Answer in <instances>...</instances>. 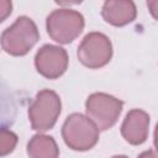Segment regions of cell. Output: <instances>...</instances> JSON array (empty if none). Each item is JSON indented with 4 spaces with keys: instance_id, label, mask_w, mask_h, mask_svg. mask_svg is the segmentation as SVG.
Here are the masks:
<instances>
[{
    "instance_id": "cell-16",
    "label": "cell",
    "mask_w": 158,
    "mask_h": 158,
    "mask_svg": "<svg viewBox=\"0 0 158 158\" xmlns=\"http://www.w3.org/2000/svg\"><path fill=\"white\" fill-rule=\"evenodd\" d=\"M111 158H128L127 156H123V154H117V156H114Z\"/></svg>"
},
{
    "instance_id": "cell-14",
    "label": "cell",
    "mask_w": 158,
    "mask_h": 158,
    "mask_svg": "<svg viewBox=\"0 0 158 158\" xmlns=\"http://www.w3.org/2000/svg\"><path fill=\"white\" fill-rule=\"evenodd\" d=\"M138 158H158V152L153 151V149H148V151H144L142 152Z\"/></svg>"
},
{
    "instance_id": "cell-15",
    "label": "cell",
    "mask_w": 158,
    "mask_h": 158,
    "mask_svg": "<svg viewBox=\"0 0 158 158\" xmlns=\"http://www.w3.org/2000/svg\"><path fill=\"white\" fill-rule=\"evenodd\" d=\"M153 142H154L156 149L158 151V123L156 125V128H154V139H153Z\"/></svg>"
},
{
    "instance_id": "cell-8",
    "label": "cell",
    "mask_w": 158,
    "mask_h": 158,
    "mask_svg": "<svg viewBox=\"0 0 158 158\" xmlns=\"http://www.w3.org/2000/svg\"><path fill=\"white\" fill-rule=\"evenodd\" d=\"M149 131V115L142 109L130 110L121 125V135L126 142L132 146H139L146 142Z\"/></svg>"
},
{
    "instance_id": "cell-4",
    "label": "cell",
    "mask_w": 158,
    "mask_h": 158,
    "mask_svg": "<svg viewBox=\"0 0 158 158\" xmlns=\"http://www.w3.org/2000/svg\"><path fill=\"white\" fill-rule=\"evenodd\" d=\"M62 111V101L59 95L51 90L43 89L38 91L33 101L28 106V120L32 130L43 133L51 130Z\"/></svg>"
},
{
    "instance_id": "cell-5",
    "label": "cell",
    "mask_w": 158,
    "mask_h": 158,
    "mask_svg": "<svg viewBox=\"0 0 158 158\" xmlns=\"http://www.w3.org/2000/svg\"><path fill=\"white\" fill-rule=\"evenodd\" d=\"M122 107V100L106 93H93L85 101L86 116L102 131L111 128L117 122Z\"/></svg>"
},
{
    "instance_id": "cell-1",
    "label": "cell",
    "mask_w": 158,
    "mask_h": 158,
    "mask_svg": "<svg viewBox=\"0 0 158 158\" xmlns=\"http://www.w3.org/2000/svg\"><path fill=\"white\" fill-rule=\"evenodd\" d=\"M37 25L28 16H19L15 22L1 33V48L10 56L21 57L27 54L38 42Z\"/></svg>"
},
{
    "instance_id": "cell-3",
    "label": "cell",
    "mask_w": 158,
    "mask_h": 158,
    "mask_svg": "<svg viewBox=\"0 0 158 158\" xmlns=\"http://www.w3.org/2000/svg\"><path fill=\"white\" fill-rule=\"evenodd\" d=\"M84 26V16L79 11L68 7L53 10L46 19L48 36L60 44L73 42L83 32Z\"/></svg>"
},
{
    "instance_id": "cell-7",
    "label": "cell",
    "mask_w": 158,
    "mask_h": 158,
    "mask_svg": "<svg viewBox=\"0 0 158 158\" xmlns=\"http://www.w3.org/2000/svg\"><path fill=\"white\" fill-rule=\"evenodd\" d=\"M67 51L56 44L42 46L35 56V67L37 72L47 79H57L62 77L68 69Z\"/></svg>"
},
{
    "instance_id": "cell-13",
    "label": "cell",
    "mask_w": 158,
    "mask_h": 158,
    "mask_svg": "<svg viewBox=\"0 0 158 158\" xmlns=\"http://www.w3.org/2000/svg\"><path fill=\"white\" fill-rule=\"evenodd\" d=\"M147 6L149 9L151 15L156 21H158V0H149L147 1Z\"/></svg>"
},
{
    "instance_id": "cell-6",
    "label": "cell",
    "mask_w": 158,
    "mask_h": 158,
    "mask_svg": "<svg viewBox=\"0 0 158 158\" xmlns=\"http://www.w3.org/2000/svg\"><path fill=\"white\" fill-rule=\"evenodd\" d=\"M77 56L84 67L99 69L111 60L112 43L106 35L101 32H90L78 46Z\"/></svg>"
},
{
    "instance_id": "cell-10",
    "label": "cell",
    "mask_w": 158,
    "mask_h": 158,
    "mask_svg": "<svg viewBox=\"0 0 158 158\" xmlns=\"http://www.w3.org/2000/svg\"><path fill=\"white\" fill-rule=\"evenodd\" d=\"M27 154L30 158H58L59 148L53 137L37 133L27 143Z\"/></svg>"
},
{
    "instance_id": "cell-11",
    "label": "cell",
    "mask_w": 158,
    "mask_h": 158,
    "mask_svg": "<svg viewBox=\"0 0 158 158\" xmlns=\"http://www.w3.org/2000/svg\"><path fill=\"white\" fill-rule=\"evenodd\" d=\"M16 144H17V135L11 130L2 127L0 132V154L4 157L11 153L15 149Z\"/></svg>"
},
{
    "instance_id": "cell-9",
    "label": "cell",
    "mask_w": 158,
    "mask_h": 158,
    "mask_svg": "<svg viewBox=\"0 0 158 158\" xmlns=\"http://www.w3.org/2000/svg\"><path fill=\"white\" fill-rule=\"evenodd\" d=\"M137 15V9L131 0H107L101 9L102 19L116 27L131 23Z\"/></svg>"
},
{
    "instance_id": "cell-12",
    "label": "cell",
    "mask_w": 158,
    "mask_h": 158,
    "mask_svg": "<svg viewBox=\"0 0 158 158\" xmlns=\"http://www.w3.org/2000/svg\"><path fill=\"white\" fill-rule=\"evenodd\" d=\"M11 7H12L11 1H6V0H1L0 1V16H1V21H5V19L11 14Z\"/></svg>"
},
{
    "instance_id": "cell-2",
    "label": "cell",
    "mask_w": 158,
    "mask_h": 158,
    "mask_svg": "<svg viewBox=\"0 0 158 158\" xmlns=\"http://www.w3.org/2000/svg\"><path fill=\"white\" fill-rule=\"evenodd\" d=\"M62 137L70 149L85 152L98 143L100 130L88 116L74 112L65 118L62 126Z\"/></svg>"
}]
</instances>
